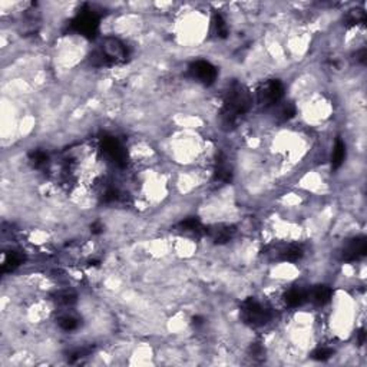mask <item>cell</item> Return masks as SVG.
<instances>
[{
	"label": "cell",
	"mask_w": 367,
	"mask_h": 367,
	"mask_svg": "<svg viewBox=\"0 0 367 367\" xmlns=\"http://www.w3.org/2000/svg\"><path fill=\"white\" fill-rule=\"evenodd\" d=\"M252 99L248 89L240 82H232L225 94L221 111V122L224 126H234L238 118L247 114L251 108Z\"/></svg>",
	"instance_id": "cell-1"
},
{
	"label": "cell",
	"mask_w": 367,
	"mask_h": 367,
	"mask_svg": "<svg viewBox=\"0 0 367 367\" xmlns=\"http://www.w3.org/2000/svg\"><path fill=\"white\" fill-rule=\"evenodd\" d=\"M128 48L116 38H106L101 45V49L91 56L95 65H115L124 63L128 59Z\"/></svg>",
	"instance_id": "cell-2"
},
{
	"label": "cell",
	"mask_w": 367,
	"mask_h": 367,
	"mask_svg": "<svg viewBox=\"0 0 367 367\" xmlns=\"http://www.w3.org/2000/svg\"><path fill=\"white\" fill-rule=\"evenodd\" d=\"M241 317L245 324L261 327L271 320V311L255 298H247L241 304Z\"/></svg>",
	"instance_id": "cell-3"
},
{
	"label": "cell",
	"mask_w": 367,
	"mask_h": 367,
	"mask_svg": "<svg viewBox=\"0 0 367 367\" xmlns=\"http://www.w3.org/2000/svg\"><path fill=\"white\" fill-rule=\"evenodd\" d=\"M71 31L85 38H95L99 31V16L91 8H84L71 22Z\"/></svg>",
	"instance_id": "cell-4"
},
{
	"label": "cell",
	"mask_w": 367,
	"mask_h": 367,
	"mask_svg": "<svg viewBox=\"0 0 367 367\" xmlns=\"http://www.w3.org/2000/svg\"><path fill=\"white\" fill-rule=\"evenodd\" d=\"M284 95V86L278 79H271L262 84L257 91V101L262 106H271L277 104Z\"/></svg>",
	"instance_id": "cell-5"
},
{
	"label": "cell",
	"mask_w": 367,
	"mask_h": 367,
	"mask_svg": "<svg viewBox=\"0 0 367 367\" xmlns=\"http://www.w3.org/2000/svg\"><path fill=\"white\" fill-rule=\"evenodd\" d=\"M101 147L106 154V157L109 158L116 167H125L128 155H126L125 148L122 147V144L116 138L105 135L101 139Z\"/></svg>",
	"instance_id": "cell-6"
},
{
	"label": "cell",
	"mask_w": 367,
	"mask_h": 367,
	"mask_svg": "<svg viewBox=\"0 0 367 367\" xmlns=\"http://www.w3.org/2000/svg\"><path fill=\"white\" fill-rule=\"evenodd\" d=\"M189 75L202 85L210 86L217 79V69L207 61H195L189 65Z\"/></svg>",
	"instance_id": "cell-7"
},
{
	"label": "cell",
	"mask_w": 367,
	"mask_h": 367,
	"mask_svg": "<svg viewBox=\"0 0 367 367\" xmlns=\"http://www.w3.org/2000/svg\"><path fill=\"white\" fill-rule=\"evenodd\" d=\"M367 251V241L364 237H357L354 240L347 244L343 250V260L344 261H357L366 255Z\"/></svg>",
	"instance_id": "cell-8"
},
{
	"label": "cell",
	"mask_w": 367,
	"mask_h": 367,
	"mask_svg": "<svg viewBox=\"0 0 367 367\" xmlns=\"http://www.w3.org/2000/svg\"><path fill=\"white\" fill-rule=\"evenodd\" d=\"M234 232H235L234 227H230V225H215V227H211L210 230H207V234L215 244H224V242L230 241Z\"/></svg>",
	"instance_id": "cell-9"
},
{
	"label": "cell",
	"mask_w": 367,
	"mask_h": 367,
	"mask_svg": "<svg viewBox=\"0 0 367 367\" xmlns=\"http://www.w3.org/2000/svg\"><path fill=\"white\" fill-rule=\"evenodd\" d=\"M178 230L184 234H192V235H201V234L207 232V228L202 225V222L198 218H194V217L179 222Z\"/></svg>",
	"instance_id": "cell-10"
},
{
	"label": "cell",
	"mask_w": 367,
	"mask_h": 367,
	"mask_svg": "<svg viewBox=\"0 0 367 367\" xmlns=\"http://www.w3.org/2000/svg\"><path fill=\"white\" fill-rule=\"evenodd\" d=\"M311 301L317 305H324L331 300V288L327 285H315L311 290Z\"/></svg>",
	"instance_id": "cell-11"
},
{
	"label": "cell",
	"mask_w": 367,
	"mask_h": 367,
	"mask_svg": "<svg viewBox=\"0 0 367 367\" xmlns=\"http://www.w3.org/2000/svg\"><path fill=\"white\" fill-rule=\"evenodd\" d=\"M25 260V257L22 255L21 252L18 251H12L9 252L8 255H6V258H5V261L2 264V271L3 273H12V271H15L19 265H21L22 262Z\"/></svg>",
	"instance_id": "cell-12"
},
{
	"label": "cell",
	"mask_w": 367,
	"mask_h": 367,
	"mask_svg": "<svg viewBox=\"0 0 367 367\" xmlns=\"http://www.w3.org/2000/svg\"><path fill=\"white\" fill-rule=\"evenodd\" d=\"M305 300H307V294L303 290H298V288H291L284 295V301L290 307H298V305L304 304Z\"/></svg>",
	"instance_id": "cell-13"
},
{
	"label": "cell",
	"mask_w": 367,
	"mask_h": 367,
	"mask_svg": "<svg viewBox=\"0 0 367 367\" xmlns=\"http://www.w3.org/2000/svg\"><path fill=\"white\" fill-rule=\"evenodd\" d=\"M344 158H346V145H344V142L341 139H337L336 144H334L333 154H331V165H333V168H340L341 164L344 162Z\"/></svg>",
	"instance_id": "cell-14"
},
{
	"label": "cell",
	"mask_w": 367,
	"mask_h": 367,
	"mask_svg": "<svg viewBox=\"0 0 367 367\" xmlns=\"http://www.w3.org/2000/svg\"><path fill=\"white\" fill-rule=\"evenodd\" d=\"M232 178V172H231L230 167L225 164V159H220L217 162V168H215V179L220 181L222 184L230 182Z\"/></svg>",
	"instance_id": "cell-15"
},
{
	"label": "cell",
	"mask_w": 367,
	"mask_h": 367,
	"mask_svg": "<svg viewBox=\"0 0 367 367\" xmlns=\"http://www.w3.org/2000/svg\"><path fill=\"white\" fill-rule=\"evenodd\" d=\"M212 26H214L215 35L220 39H225L228 36V26H227L225 19L222 18V15H220V13H215L214 15V18H212Z\"/></svg>",
	"instance_id": "cell-16"
},
{
	"label": "cell",
	"mask_w": 367,
	"mask_h": 367,
	"mask_svg": "<svg viewBox=\"0 0 367 367\" xmlns=\"http://www.w3.org/2000/svg\"><path fill=\"white\" fill-rule=\"evenodd\" d=\"M281 257H283L284 261H298L303 257V250L297 245H290L288 248H285L281 252Z\"/></svg>",
	"instance_id": "cell-17"
},
{
	"label": "cell",
	"mask_w": 367,
	"mask_h": 367,
	"mask_svg": "<svg viewBox=\"0 0 367 367\" xmlns=\"http://www.w3.org/2000/svg\"><path fill=\"white\" fill-rule=\"evenodd\" d=\"M78 325H79V321L72 317V315H65L62 317L61 320H59V327L65 330V331H72V330H76L78 328Z\"/></svg>",
	"instance_id": "cell-18"
},
{
	"label": "cell",
	"mask_w": 367,
	"mask_h": 367,
	"mask_svg": "<svg viewBox=\"0 0 367 367\" xmlns=\"http://www.w3.org/2000/svg\"><path fill=\"white\" fill-rule=\"evenodd\" d=\"M331 356H333V350L330 347H318L311 353V357L314 360H318V361H325Z\"/></svg>",
	"instance_id": "cell-19"
},
{
	"label": "cell",
	"mask_w": 367,
	"mask_h": 367,
	"mask_svg": "<svg viewBox=\"0 0 367 367\" xmlns=\"http://www.w3.org/2000/svg\"><path fill=\"white\" fill-rule=\"evenodd\" d=\"M31 161L35 164V167L41 168L48 164V155L43 151H35L31 154Z\"/></svg>",
	"instance_id": "cell-20"
},
{
	"label": "cell",
	"mask_w": 367,
	"mask_h": 367,
	"mask_svg": "<svg viewBox=\"0 0 367 367\" xmlns=\"http://www.w3.org/2000/svg\"><path fill=\"white\" fill-rule=\"evenodd\" d=\"M61 304H74L76 303V294L72 291H63V293L58 294V298H56Z\"/></svg>",
	"instance_id": "cell-21"
},
{
	"label": "cell",
	"mask_w": 367,
	"mask_h": 367,
	"mask_svg": "<svg viewBox=\"0 0 367 367\" xmlns=\"http://www.w3.org/2000/svg\"><path fill=\"white\" fill-rule=\"evenodd\" d=\"M366 21V15L363 11H351L350 15L347 16V22L350 25H357V23H363Z\"/></svg>",
	"instance_id": "cell-22"
},
{
	"label": "cell",
	"mask_w": 367,
	"mask_h": 367,
	"mask_svg": "<svg viewBox=\"0 0 367 367\" xmlns=\"http://www.w3.org/2000/svg\"><path fill=\"white\" fill-rule=\"evenodd\" d=\"M121 197V194H119V191L114 187H109V188L106 189L105 194H104V201L105 202H115L118 201Z\"/></svg>",
	"instance_id": "cell-23"
},
{
	"label": "cell",
	"mask_w": 367,
	"mask_h": 367,
	"mask_svg": "<svg viewBox=\"0 0 367 367\" xmlns=\"http://www.w3.org/2000/svg\"><path fill=\"white\" fill-rule=\"evenodd\" d=\"M294 115H295V108H294V105H291V104H287V105L281 109V118L285 119V121H287V119H291Z\"/></svg>",
	"instance_id": "cell-24"
},
{
	"label": "cell",
	"mask_w": 367,
	"mask_h": 367,
	"mask_svg": "<svg viewBox=\"0 0 367 367\" xmlns=\"http://www.w3.org/2000/svg\"><path fill=\"white\" fill-rule=\"evenodd\" d=\"M102 230H104V225L101 222H95V224H92V227H91V231L94 234H99V232H102Z\"/></svg>",
	"instance_id": "cell-25"
},
{
	"label": "cell",
	"mask_w": 367,
	"mask_h": 367,
	"mask_svg": "<svg viewBox=\"0 0 367 367\" xmlns=\"http://www.w3.org/2000/svg\"><path fill=\"white\" fill-rule=\"evenodd\" d=\"M192 324H194V327H201V325L204 324V318H202L201 315L194 317V318H192Z\"/></svg>",
	"instance_id": "cell-26"
},
{
	"label": "cell",
	"mask_w": 367,
	"mask_h": 367,
	"mask_svg": "<svg viewBox=\"0 0 367 367\" xmlns=\"http://www.w3.org/2000/svg\"><path fill=\"white\" fill-rule=\"evenodd\" d=\"M357 61L361 63L366 62V49H361L360 52L357 53Z\"/></svg>",
	"instance_id": "cell-27"
},
{
	"label": "cell",
	"mask_w": 367,
	"mask_h": 367,
	"mask_svg": "<svg viewBox=\"0 0 367 367\" xmlns=\"http://www.w3.org/2000/svg\"><path fill=\"white\" fill-rule=\"evenodd\" d=\"M358 343H360V344L364 343V330H360V331H358Z\"/></svg>",
	"instance_id": "cell-28"
}]
</instances>
